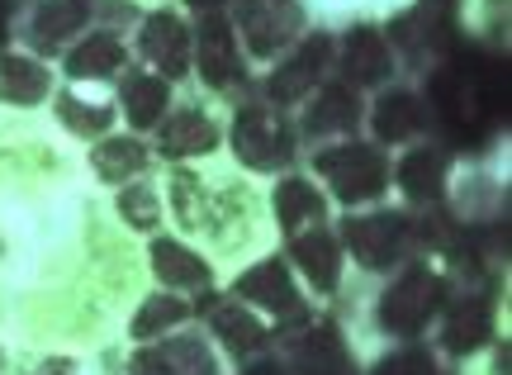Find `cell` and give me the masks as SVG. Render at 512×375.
Returning <instances> with one entry per match:
<instances>
[{
  "label": "cell",
  "instance_id": "obj_26",
  "mask_svg": "<svg viewBox=\"0 0 512 375\" xmlns=\"http://www.w3.org/2000/svg\"><path fill=\"white\" fill-rule=\"evenodd\" d=\"M446 205L456 214V224H494L508 209V157L489 162H456Z\"/></svg>",
  "mask_w": 512,
  "mask_h": 375
},
{
  "label": "cell",
  "instance_id": "obj_11",
  "mask_svg": "<svg viewBox=\"0 0 512 375\" xmlns=\"http://www.w3.org/2000/svg\"><path fill=\"white\" fill-rule=\"evenodd\" d=\"M228 19L238 29V43L252 62V72H266L275 57L313 29L304 0H228Z\"/></svg>",
  "mask_w": 512,
  "mask_h": 375
},
{
  "label": "cell",
  "instance_id": "obj_15",
  "mask_svg": "<svg viewBox=\"0 0 512 375\" xmlns=\"http://www.w3.org/2000/svg\"><path fill=\"white\" fill-rule=\"evenodd\" d=\"M91 24H100V0H19L10 43L57 62Z\"/></svg>",
  "mask_w": 512,
  "mask_h": 375
},
{
  "label": "cell",
  "instance_id": "obj_25",
  "mask_svg": "<svg viewBox=\"0 0 512 375\" xmlns=\"http://www.w3.org/2000/svg\"><path fill=\"white\" fill-rule=\"evenodd\" d=\"M294 124H299L304 148H313V143H337V138H356L361 124H366V95L356 91V86H347L342 76H328V81L294 110Z\"/></svg>",
  "mask_w": 512,
  "mask_h": 375
},
{
  "label": "cell",
  "instance_id": "obj_2",
  "mask_svg": "<svg viewBox=\"0 0 512 375\" xmlns=\"http://www.w3.org/2000/svg\"><path fill=\"white\" fill-rule=\"evenodd\" d=\"M162 195H166V224L195 243L219 266L223 276L238 271L242 262L261 257L275 247L271 209H266V181L247 176L228 157H204V162H176L162 167Z\"/></svg>",
  "mask_w": 512,
  "mask_h": 375
},
{
  "label": "cell",
  "instance_id": "obj_37",
  "mask_svg": "<svg viewBox=\"0 0 512 375\" xmlns=\"http://www.w3.org/2000/svg\"><path fill=\"white\" fill-rule=\"evenodd\" d=\"M10 371V342H0V375Z\"/></svg>",
  "mask_w": 512,
  "mask_h": 375
},
{
  "label": "cell",
  "instance_id": "obj_33",
  "mask_svg": "<svg viewBox=\"0 0 512 375\" xmlns=\"http://www.w3.org/2000/svg\"><path fill=\"white\" fill-rule=\"evenodd\" d=\"M441 357L427 342H394L361 357V375H441Z\"/></svg>",
  "mask_w": 512,
  "mask_h": 375
},
{
  "label": "cell",
  "instance_id": "obj_22",
  "mask_svg": "<svg viewBox=\"0 0 512 375\" xmlns=\"http://www.w3.org/2000/svg\"><path fill=\"white\" fill-rule=\"evenodd\" d=\"M53 67H57V76L72 81V86H114V81L124 76V67H133L128 29L100 19V24H91L67 53L57 57Z\"/></svg>",
  "mask_w": 512,
  "mask_h": 375
},
{
  "label": "cell",
  "instance_id": "obj_7",
  "mask_svg": "<svg viewBox=\"0 0 512 375\" xmlns=\"http://www.w3.org/2000/svg\"><path fill=\"white\" fill-rule=\"evenodd\" d=\"M219 290L223 295H233V300H242L247 309H256L275 333H280V328H294V323H304L313 309H318V304L304 295V285H299V276L290 271V262H285L280 247H266L261 257L242 262L238 271H228Z\"/></svg>",
  "mask_w": 512,
  "mask_h": 375
},
{
  "label": "cell",
  "instance_id": "obj_36",
  "mask_svg": "<svg viewBox=\"0 0 512 375\" xmlns=\"http://www.w3.org/2000/svg\"><path fill=\"white\" fill-rule=\"evenodd\" d=\"M128 5H138V10H152V5H181V0H128Z\"/></svg>",
  "mask_w": 512,
  "mask_h": 375
},
{
  "label": "cell",
  "instance_id": "obj_12",
  "mask_svg": "<svg viewBox=\"0 0 512 375\" xmlns=\"http://www.w3.org/2000/svg\"><path fill=\"white\" fill-rule=\"evenodd\" d=\"M128 48H133L138 67L166 76L176 86H190L195 29H190V10L185 5H152V10H143L133 19V29H128Z\"/></svg>",
  "mask_w": 512,
  "mask_h": 375
},
{
  "label": "cell",
  "instance_id": "obj_4",
  "mask_svg": "<svg viewBox=\"0 0 512 375\" xmlns=\"http://www.w3.org/2000/svg\"><path fill=\"white\" fill-rule=\"evenodd\" d=\"M299 167L328 190V200L337 214L394 200V152H384L380 143H370L366 133L337 138V143H313V148H304V162H299Z\"/></svg>",
  "mask_w": 512,
  "mask_h": 375
},
{
  "label": "cell",
  "instance_id": "obj_13",
  "mask_svg": "<svg viewBox=\"0 0 512 375\" xmlns=\"http://www.w3.org/2000/svg\"><path fill=\"white\" fill-rule=\"evenodd\" d=\"M271 352L290 375H361V357H356L351 338L342 333V323L323 319L318 309L304 323L280 328Z\"/></svg>",
  "mask_w": 512,
  "mask_h": 375
},
{
  "label": "cell",
  "instance_id": "obj_10",
  "mask_svg": "<svg viewBox=\"0 0 512 375\" xmlns=\"http://www.w3.org/2000/svg\"><path fill=\"white\" fill-rule=\"evenodd\" d=\"M332 57H337V34L313 24L309 34L299 38L294 48H285L266 72H256L252 91L261 95V100L280 105V110H299V105L332 76Z\"/></svg>",
  "mask_w": 512,
  "mask_h": 375
},
{
  "label": "cell",
  "instance_id": "obj_34",
  "mask_svg": "<svg viewBox=\"0 0 512 375\" xmlns=\"http://www.w3.org/2000/svg\"><path fill=\"white\" fill-rule=\"evenodd\" d=\"M508 0H460V24L484 43H508Z\"/></svg>",
  "mask_w": 512,
  "mask_h": 375
},
{
  "label": "cell",
  "instance_id": "obj_30",
  "mask_svg": "<svg viewBox=\"0 0 512 375\" xmlns=\"http://www.w3.org/2000/svg\"><path fill=\"white\" fill-rule=\"evenodd\" d=\"M162 171V167H157ZM138 176V181H124L119 190H105V205H110L114 224L124 228L128 238H138V243H147V238H157V233H166V195H162V176Z\"/></svg>",
  "mask_w": 512,
  "mask_h": 375
},
{
  "label": "cell",
  "instance_id": "obj_17",
  "mask_svg": "<svg viewBox=\"0 0 512 375\" xmlns=\"http://www.w3.org/2000/svg\"><path fill=\"white\" fill-rule=\"evenodd\" d=\"M195 319H200V328L209 333V342H214V352L223 357L228 375H238V371H247V366H256L261 357H271L275 328L261 319L256 309L233 300V295H223V290H219V300L209 295V309L195 314Z\"/></svg>",
  "mask_w": 512,
  "mask_h": 375
},
{
  "label": "cell",
  "instance_id": "obj_9",
  "mask_svg": "<svg viewBox=\"0 0 512 375\" xmlns=\"http://www.w3.org/2000/svg\"><path fill=\"white\" fill-rule=\"evenodd\" d=\"M494 338H503V304H498V290L456 281L446 309L437 314L432 333H427V347L441 357V366H456V361L475 357L479 347Z\"/></svg>",
  "mask_w": 512,
  "mask_h": 375
},
{
  "label": "cell",
  "instance_id": "obj_8",
  "mask_svg": "<svg viewBox=\"0 0 512 375\" xmlns=\"http://www.w3.org/2000/svg\"><path fill=\"white\" fill-rule=\"evenodd\" d=\"M223 133H228V105L204 95L200 86H181L176 105L166 110L157 133L147 138L157 167H176V162H204L223 152Z\"/></svg>",
  "mask_w": 512,
  "mask_h": 375
},
{
  "label": "cell",
  "instance_id": "obj_18",
  "mask_svg": "<svg viewBox=\"0 0 512 375\" xmlns=\"http://www.w3.org/2000/svg\"><path fill=\"white\" fill-rule=\"evenodd\" d=\"M143 276L147 285L185 295V300H209V295H219L223 285L219 266L209 262L195 243H185L181 233H171V228L143 243Z\"/></svg>",
  "mask_w": 512,
  "mask_h": 375
},
{
  "label": "cell",
  "instance_id": "obj_5",
  "mask_svg": "<svg viewBox=\"0 0 512 375\" xmlns=\"http://www.w3.org/2000/svg\"><path fill=\"white\" fill-rule=\"evenodd\" d=\"M332 228L351 262V281H384L389 271H399L408 257L422 252V214L394 205V200L337 214Z\"/></svg>",
  "mask_w": 512,
  "mask_h": 375
},
{
  "label": "cell",
  "instance_id": "obj_32",
  "mask_svg": "<svg viewBox=\"0 0 512 375\" xmlns=\"http://www.w3.org/2000/svg\"><path fill=\"white\" fill-rule=\"evenodd\" d=\"M408 5L418 0H304L309 10V24L318 29H347V24H389L394 15H403Z\"/></svg>",
  "mask_w": 512,
  "mask_h": 375
},
{
  "label": "cell",
  "instance_id": "obj_24",
  "mask_svg": "<svg viewBox=\"0 0 512 375\" xmlns=\"http://www.w3.org/2000/svg\"><path fill=\"white\" fill-rule=\"evenodd\" d=\"M43 114L76 148H91L95 138L124 129L119 124V105H114V86H72V81H62Z\"/></svg>",
  "mask_w": 512,
  "mask_h": 375
},
{
  "label": "cell",
  "instance_id": "obj_19",
  "mask_svg": "<svg viewBox=\"0 0 512 375\" xmlns=\"http://www.w3.org/2000/svg\"><path fill=\"white\" fill-rule=\"evenodd\" d=\"M285 252V262L290 271L299 276L304 285V295L313 304H337L342 300V290L351 281V262L347 252H342V238H337V228H309V233H294L285 243H275Z\"/></svg>",
  "mask_w": 512,
  "mask_h": 375
},
{
  "label": "cell",
  "instance_id": "obj_27",
  "mask_svg": "<svg viewBox=\"0 0 512 375\" xmlns=\"http://www.w3.org/2000/svg\"><path fill=\"white\" fill-rule=\"evenodd\" d=\"M57 86H62V76L48 57L29 53L19 43L0 48V110L5 114H43Z\"/></svg>",
  "mask_w": 512,
  "mask_h": 375
},
{
  "label": "cell",
  "instance_id": "obj_14",
  "mask_svg": "<svg viewBox=\"0 0 512 375\" xmlns=\"http://www.w3.org/2000/svg\"><path fill=\"white\" fill-rule=\"evenodd\" d=\"M119 371L124 375H228V366H223L209 333L195 319L152 342H124Z\"/></svg>",
  "mask_w": 512,
  "mask_h": 375
},
{
  "label": "cell",
  "instance_id": "obj_31",
  "mask_svg": "<svg viewBox=\"0 0 512 375\" xmlns=\"http://www.w3.org/2000/svg\"><path fill=\"white\" fill-rule=\"evenodd\" d=\"M200 314V300H185V295H171V290H157L147 285L143 295L133 300L124 328H119V342H152L162 333H176L185 323H195Z\"/></svg>",
  "mask_w": 512,
  "mask_h": 375
},
{
  "label": "cell",
  "instance_id": "obj_23",
  "mask_svg": "<svg viewBox=\"0 0 512 375\" xmlns=\"http://www.w3.org/2000/svg\"><path fill=\"white\" fill-rule=\"evenodd\" d=\"M266 209H271V228H275V243H285L294 233H309V228H328L337 219L328 190L313 181L304 167L280 171L266 181Z\"/></svg>",
  "mask_w": 512,
  "mask_h": 375
},
{
  "label": "cell",
  "instance_id": "obj_16",
  "mask_svg": "<svg viewBox=\"0 0 512 375\" xmlns=\"http://www.w3.org/2000/svg\"><path fill=\"white\" fill-rule=\"evenodd\" d=\"M370 143H380L384 152L413 148L422 138H432V105L418 91L413 76H399L380 91L366 95V124H361Z\"/></svg>",
  "mask_w": 512,
  "mask_h": 375
},
{
  "label": "cell",
  "instance_id": "obj_1",
  "mask_svg": "<svg viewBox=\"0 0 512 375\" xmlns=\"http://www.w3.org/2000/svg\"><path fill=\"white\" fill-rule=\"evenodd\" d=\"M143 290V243L114 224L81 148L48 114L0 110V342L110 347Z\"/></svg>",
  "mask_w": 512,
  "mask_h": 375
},
{
  "label": "cell",
  "instance_id": "obj_21",
  "mask_svg": "<svg viewBox=\"0 0 512 375\" xmlns=\"http://www.w3.org/2000/svg\"><path fill=\"white\" fill-rule=\"evenodd\" d=\"M332 76H342V81L356 86L361 95L399 81L403 67H399V53H394L389 34H384V24H347V29H337Z\"/></svg>",
  "mask_w": 512,
  "mask_h": 375
},
{
  "label": "cell",
  "instance_id": "obj_20",
  "mask_svg": "<svg viewBox=\"0 0 512 375\" xmlns=\"http://www.w3.org/2000/svg\"><path fill=\"white\" fill-rule=\"evenodd\" d=\"M451 176H456V157H451V148H441L437 138L399 148L394 152V205L413 209V214L446 209Z\"/></svg>",
  "mask_w": 512,
  "mask_h": 375
},
{
  "label": "cell",
  "instance_id": "obj_35",
  "mask_svg": "<svg viewBox=\"0 0 512 375\" xmlns=\"http://www.w3.org/2000/svg\"><path fill=\"white\" fill-rule=\"evenodd\" d=\"M456 375H512V352H508V333L494 342H484L475 357H465L451 366Z\"/></svg>",
  "mask_w": 512,
  "mask_h": 375
},
{
  "label": "cell",
  "instance_id": "obj_3",
  "mask_svg": "<svg viewBox=\"0 0 512 375\" xmlns=\"http://www.w3.org/2000/svg\"><path fill=\"white\" fill-rule=\"evenodd\" d=\"M223 157L242 167L256 181H271L280 171H294L304 162V138L294 124V110H280L256 91L228 100V133H223Z\"/></svg>",
  "mask_w": 512,
  "mask_h": 375
},
{
  "label": "cell",
  "instance_id": "obj_29",
  "mask_svg": "<svg viewBox=\"0 0 512 375\" xmlns=\"http://www.w3.org/2000/svg\"><path fill=\"white\" fill-rule=\"evenodd\" d=\"M81 162H86V176L100 190H119L124 181H138V176L157 171L152 143H147L143 133H128V129H114L105 138H95L91 148H81Z\"/></svg>",
  "mask_w": 512,
  "mask_h": 375
},
{
  "label": "cell",
  "instance_id": "obj_28",
  "mask_svg": "<svg viewBox=\"0 0 512 375\" xmlns=\"http://www.w3.org/2000/svg\"><path fill=\"white\" fill-rule=\"evenodd\" d=\"M176 95H181V86L176 81H166V76L147 72V67H124V76L114 81V105H119V124H124L128 133H143V138H152L157 133V124L166 119V110L176 105Z\"/></svg>",
  "mask_w": 512,
  "mask_h": 375
},
{
  "label": "cell",
  "instance_id": "obj_6",
  "mask_svg": "<svg viewBox=\"0 0 512 375\" xmlns=\"http://www.w3.org/2000/svg\"><path fill=\"white\" fill-rule=\"evenodd\" d=\"M190 29H195V48H190V86H200L204 95L214 100H238L256 86V72L247 53L238 43V29L228 19V5H209V10H195L190 15Z\"/></svg>",
  "mask_w": 512,
  "mask_h": 375
}]
</instances>
